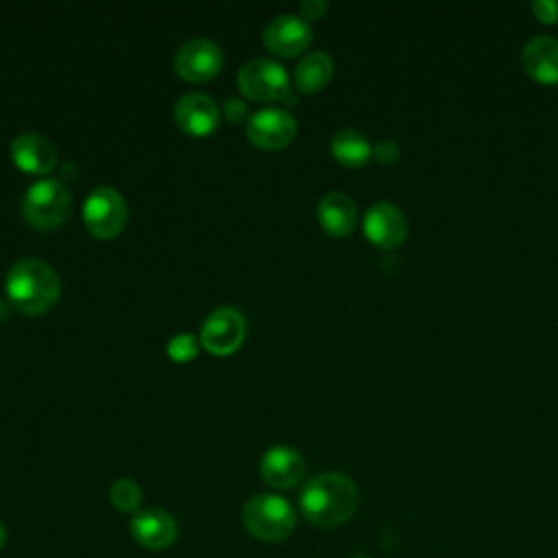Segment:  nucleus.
I'll list each match as a JSON object with an SVG mask.
<instances>
[{
    "instance_id": "obj_9",
    "label": "nucleus",
    "mask_w": 558,
    "mask_h": 558,
    "mask_svg": "<svg viewBox=\"0 0 558 558\" xmlns=\"http://www.w3.org/2000/svg\"><path fill=\"white\" fill-rule=\"evenodd\" d=\"M362 229H364V235L375 246L384 251H392L401 246L408 238V218L395 203L379 201L366 209Z\"/></svg>"
},
{
    "instance_id": "obj_23",
    "label": "nucleus",
    "mask_w": 558,
    "mask_h": 558,
    "mask_svg": "<svg viewBox=\"0 0 558 558\" xmlns=\"http://www.w3.org/2000/svg\"><path fill=\"white\" fill-rule=\"evenodd\" d=\"M373 155H375V159L379 163H395L399 159V155H401V148L392 140H381L379 144L373 146Z\"/></svg>"
},
{
    "instance_id": "obj_10",
    "label": "nucleus",
    "mask_w": 558,
    "mask_h": 558,
    "mask_svg": "<svg viewBox=\"0 0 558 558\" xmlns=\"http://www.w3.org/2000/svg\"><path fill=\"white\" fill-rule=\"evenodd\" d=\"M296 135V120L283 107H264L246 122V137L259 148H283Z\"/></svg>"
},
{
    "instance_id": "obj_3",
    "label": "nucleus",
    "mask_w": 558,
    "mask_h": 558,
    "mask_svg": "<svg viewBox=\"0 0 558 558\" xmlns=\"http://www.w3.org/2000/svg\"><path fill=\"white\" fill-rule=\"evenodd\" d=\"M246 532L259 541L275 543L288 538L296 527V512L288 499L272 493H259L242 506Z\"/></svg>"
},
{
    "instance_id": "obj_6",
    "label": "nucleus",
    "mask_w": 558,
    "mask_h": 558,
    "mask_svg": "<svg viewBox=\"0 0 558 558\" xmlns=\"http://www.w3.org/2000/svg\"><path fill=\"white\" fill-rule=\"evenodd\" d=\"M126 201L116 187H94L83 203V222L87 231L100 240L118 235L126 225Z\"/></svg>"
},
{
    "instance_id": "obj_4",
    "label": "nucleus",
    "mask_w": 558,
    "mask_h": 558,
    "mask_svg": "<svg viewBox=\"0 0 558 558\" xmlns=\"http://www.w3.org/2000/svg\"><path fill=\"white\" fill-rule=\"evenodd\" d=\"M72 209V194L59 179L35 181L22 198V214L26 222L39 231L61 227Z\"/></svg>"
},
{
    "instance_id": "obj_26",
    "label": "nucleus",
    "mask_w": 558,
    "mask_h": 558,
    "mask_svg": "<svg viewBox=\"0 0 558 558\" xmlns=\"http://www.w3.org/2000/svg\"><path fill=\"white\" fill-rule=\"evenodd\" d=\"M4 543H7V525L0 521V549L4 547Z\"/></svg>"
},
{
    "instance_id": "obj_7",
    "label": "nucleus",
    "mask_w": 558,
    "mask_h": 558,
    "mask_svg": "<svg viewBox=\"0 0 558 558\" xmlns=\"http://www.w3.org/2000/svg\"><path fill=\"white\" fill-rule=\"evenodd\" d=\"M246 333V320L235 307L214 310L201 327V344L214 355H229L240 349Z\"/></svg>"
},
{
    "instance_id": "obj_17",
    "label": "nucleus",
    "mask_w": 558,
    "mask_h": 558,
    "mask_svg": "<svg viewBox=\"0 0 558 558\" xmlns=\"http://www.w3.org/2000/svg\"><path fill=\"white\" fill-rule=\"evenodd\" d=\"M316 216L320 227L333 235L342 238L349 235L355 229L357 222V207L353 198H349L344 192H327L316 207Z\"/></svg>"
},
{
    "instance_id": "obj_13",
    "label": "nucleus",
    "mask_w": 558,
    "mask_h": 558,
    "mask_svg": "<svg viewBox=\"0 0 558 558\" xmlns=\"http://www.w3.org/2000/svg\"><path fill=\"white\" fill-rule=\"evenodd\" d=\"M131 536L146 549L161 551L168 549L179 534L177 521L170 512L161 508H142L131 517Z\"/></svg>"
},
{
    "instance_id": "obj_1",
    "label": "nucleus",
    "mask_w": 558,
    "mask_h": 558,
    "mask_svg": "<svg viewBox=\"0 0 558 558\" xmlns=\"http://www.w3.org/2000/svg\"><path fill=\"white\" fill-rule=\"evenodd\" d=\"M357 501L360 495L355 482L336 471L314 475L305 482L299 495L303 517L323 530H333L347 523L353 517Z\"/></svg>"
},
{
    "instance_id": "obj_19",
    "label": "nucleus",
    "mask_w": 558,
    "mask_h": 558,
    "mask_svg": "<svg viewBox=\"0 0 558 558\" xmlns=\"http://www.w3.org/2000/svg\"><path fill=\"white\" fill-rule=\"evenodd\" d=\"M329 150L333 159L347 168H360L373 157V146L368 137L355 129H342L333 133Z\"/></svg>"
},
{
    "instance_id": "obj_24",
    "label": "nucleus",
    "mask_w": 558,
    "mask_h": 558,
    "mask_svg": "<svg viewBox=\"0 0 558 558\" xmlns=\"http://www.w3.org/2000/svg\"><path fill=\"white\" fill-rule=\"evenodd\" d=\"M225 116L231 120V122H248V107H246V102L244 100H240V98H227V102H225Z\"/></svg>"
},
{
    "instance_id": "obj_25",
    "label": "nucleus",
    "mask_w": 558,
    "mask_h": 558,
    "mask_svg": "<svg viewBox=\"0 0 558 558\" xmlns=\"http://www.w3.org/2000/svg\"><path fill=\"white\" fill-rule=\"evenodd\" d=\"M327 11V2L325 0H305L301 2V17L305 20H318L323 17Z\"/></svg>"
},
{
    "instance_id": "obj_27",
    "label": "nucleus",
    "mask_w": 558,
    "mask_h": 558,
    "mask_svg": "<svg viewBox=\"0 0 558 558\" xmlns=\"http://www.w3.org/2000/svg\"><path fill=\"white\" fill-rule=\"evenodd\" d=\"M351 558H368V556H364V554H355V556H351Z\"/></svg>"
},
{
    "instance_id": "obj_21",
    "label": "nucleus",
    "mask_w": 558,
    "mask_h": 558,
    "mask_svg": "<svg viewBox=\"0 0 558 558\" xmlns=\"http://www.w3.org/2000/svg\"><path fill=\"white\" fill-rule=\"evenodd\" d=\"M198 353V340L192 333H179L168 342V355L177 362H187Z\"/></svg>"
},
{
    "instance_id": "obj_22",
    "label": "nucleus",
    "mask_w": 558,
    "mask_h": 558,
    "mask_svg": "<svg viewBox=\"0 0 558 558\" xmlns=\"http://www.w3.org/2000/svg\"><path fill=\"white\" fill-rule=\"evenodd\" d=\"M532 13L543 24H556L558 22V2L554 0H534Z\"/></svg>"
},
{
    "instance_id": "obj_14",
    "label": "nucleus",
    "mask_w": 558,
    "mask_h": 558,
    "mask_svg": "<svg viewBox=\"0 0 558 558\" xmlns=\"http://www.w3.org/2000/svg\"><path fill=\"white\" fill-rule=\"evenodd\" d=\"M262 480L272 488H292L303 480L305 460L303 456L288 445H275L264 451L259 460Z\"/></svg>"
},
{
    "instance_id": "obj_5",
    "label": "nucleus",
    "mask_w": 558,
    "mask_h": 558,
    "mask_svg": "<svg viewBox=\"0 0 558 558\" xmlns=\"http://www.w3.org/2000/svg\"><path fill=\"white\" fill-rule=\"evenodd\" d=\"M238 87L244 96H248L251 100H257V102L294 100L286 68L266 57L248 59L238 70Z\"/></svg>"
},
{
    "instance_id": "obj_8",
    "label": "nucleus",
    "mask_w": 558,
    "mask_h": 558,
    "mask_svg": "<svg viewBox=\"0 0 558 558\" xmlns=\"http://www.w3.org/2000/svg\"><path fill=\"white\" fill-rule=\"evenodd\" d=\"M222 68V48L205 37L185 41L174 54V70L190 83H203L214 78Z\"/></svg>"
},
{
    "instance_id": "obj_20",
    "label": "nucleus",
    "mask_w": 558,
    "mask_h": 558,
    "mask_svg": "<svg viewBox=\"0 0 558 558\" xmlns=\"http://www.w3.org/2000/svg\"><path fill=\"white\" fill-rule=\"evenodd\" d=\"M109 501L120 512H137L142 510V488L131 477H120L109 486Z\"/></svg>"
},
{
    "instance_id": "obj_11",
    "label": "nucleus",
    "mask_w": 558,
    "mask_h": 558,
    "mask_svg": "<svg viewBox=\"0 0 558 558\" xmlns=\"http://www.w3.org/2000/svg\"><path fill=\"white\" fill-rule=\"evenodd\" d=\"M312 41V26L296 13L275 15L264 26V44L279 57H294L303 52Z\"/></svg>"
},
{
    "instance_id": "obj_16",
    "label": "nucleus",
    "mask_w": 558,
    "mask_h": 558,
    "mask_svg": "<svg viewBox=\"0 0 558 558\" xmlns=\"http://www.w3.org/2000/svg\"><path fill=\"white\" fill-rule=\"evenodd\" d=\"M521 65L536 83H558V39L551 35H536L521 48Z\"/></svg>"
},
{
    "instance_id": "obj_12",
    "label": "nucleus",
    "mask_w": 558,
    "mask_h": 558,
    "mask_svg": "<svg viewBox=\"0 0 558 558\" xmlns=\"http://www.w3.org/2000/svg\"><path fill=\"white\" fill-rule=\"evenodd\" d=\"M174 122L187 135L203 137L216 131L220 109L211 96L203 92H187L174 105Z\"/></svg>"
},
{
    "instance_id": "obj_18",
    "label": "nucleus",
    "mask_w": 558,
    "mask_h": 558,
    "mask_svg": "<svg viewBox=\"0 0 558 558\" xmlns=\"http://www.w3.org/2000/svg\"><path fill=\"white\" fill-rule=\"evenodd\" d=\"M331 76H333V59L323 50L307 52L294 68V85L303 94L320 92Z\"/></svg>"
},
{
    "instance_id": "obj_2",
    "label": "nucleus",
    "mask_w": 558,
    "mask_h": 558,
    "mask_svg": "<svg viewBox=\"0 0 558 558\" xmlns=\"http://www.w3.org/2000/svg\"><path fill=\"white\" fill-rule=\"evenodd\" d=\"M4 292L17 312L39 316L57 303L61 294V279L44 259L22 257L9 268Z\"/></svg>"
},
{
    "instance_id": "obj_15",
    "label": "nucleus",
    "mask_w": 558,
    "mask_h": 558,
    "mask_svg": "<svg viewBox=\"0 0 558 558\" xmlns=\"http://www.w3.org/2000/svg\"><path fill=\"white\" fill-rule=\"evenodd\" d=\"M11 159L28 174H48L57 166V148L39 133L26 131L11 142Z\"/></svg>"
}]
</instances>
